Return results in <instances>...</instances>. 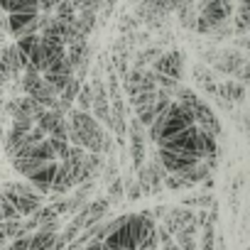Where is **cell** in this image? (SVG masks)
<instances>
[{"label":"cell","instance_id":"cell-18","mask_svg":"<svg viewBox=\"0 0 250 250\" xmlns=\"http://www.w3.org/2000/svg\"><path fill=\"white\" fill-rule=\"evenodd\" d=\"M196 235H199V226H196V223H191V226L182 228L179 233H174V235H172V240H174L182 250H199Z\"/></svg>","mask_w":250,"mask_h":250},{"label":"cell","instance_id":"cell-22","mask_svg":"<svg viewBox=\"0 0 250 250\" xmlns=\"http://www.w3.org/2000/svg\"><path fill=\"white\" fill-rule=\"evenodd\" d=\"M74 108L81 113H91V83H86V81L81 83V91L74 101Z\"/></svg>","mask_w":250,"mask_h":250},{"label":"cell","instance_id":"cell-32","mask_svg":"<svg viewBox=\"0 0 250 250\" xmlns=\"http://www.w3.org/2000/svg\"><path fill=\"white\" fill-rule=\"evenodd\" d=\"M0 47H3V44H0Z\"/></svg>","mask_w":250,"mask_h":250},{"label":"cell","instance_id":"cell-6","mask_svg":"<svg viewBox=\"0 0 250 250\" xmlns=\"http://www.w3.org/2000/svg\"><path fill=\"white\" fill-rule=\"evenodd\" d=\"M191 125H196V123H194V115H191V110H189L187 105H182V103L172 101V103H169V108H167V113H165V118H162L160 138L177 135V133H182V130L191 128ZM160 138H157V140H160Z\"/></svg>","mask_w":250,"mask_h":250},{"label":"cell","instance_id":"cell-26","mask_svg":"<svg viewBox=\"0 0 250 250\" xmlns=\"http://www.w3.org/2000/svg\"><path fill=\"white\" fill-rule=\"evenodd\" d=\"M8 250H30V235H20L8 243Z\"/></svg>","mask_w":250,"mask_h":250},{"label":"cell","instance_id":"cell-1","mask_svg":"<svg viewBox=\"0 0 250 250\" xmlns=\"http://www.w3.org/2000/svg\"><path fill=\"white\" fill-rule=\"evenodd\" d=\"M66 140L71 147H81L91 155H108L113 147L110 133L103 130V125L91 115L71 108L66 113Z\"/></svg>","mask_w":250,"mask_h":250},{"label":"cell","instance_id":"cell-27","mask_svg":"<svg viewBox=\"0 0 250 250\" xmlns=\"http://www.w3.org/2000/svg\"><path fill=\"white\" fill-rule=\"evenodd\" d=\"M160 248H162V250H182V248H179L172 238H169V240H165V243H160Z\"/></svg>","mask_w":250,"mask_h":250},{"label":"cell","instance_id":"cell-13","mask_svg":"<svg viewBox=\"0 0 250 250\" xmlns=\"http://www.w3.org/2000/svg\"><path fill=\"white\" fill-rule=\"evenodd\" d=\"M155 155H157L155 160L162 165V169H165L167 174H182V172H187V169H191L194 165L201 162V160H196V157H191V155L169 152V150H160V147H157Z\"/></svg>","mask_w":250,"mask_h":250},{"label":"cell","instance_id":"cell-8","mask_svg":"<svg viewBox=\"0 0 250 250\" xmlns=\"http://www.w3.org/2000/svg\"><path fill=\"white\" fill-rule=\"evenodd\" d=\"M150 71H155V74H160V76H165V79L179 83V81L184 79V54H182L179 49L162 52V54L152 62Z\"/></svg>","mask_w":250,"mask_h":250},{"label":"cell","instance_id":"cell-11","mask_svg":"<svg viewBox=\"0 0 250 250\" xmlns=\"http://www.w3.org/2000/svg\"><path fill=\"white\" fill-rule=\"evenodd\" d=\"M37 128L44 133V138H52V140H66V115L54 110V108H47L42 110V115L37 118ZM69 143V140H66Z\"/></svg>","mask_w":250,"mask_h":250},{"label":"cell","instance_id":"cell-2","mask_svg":"<svg viewBox=\"0 0 250 250\" xmlns=\"http://www.w3.org/2000/svg\"><path fill=\"white\" fill-rule=\"evenodd\" d=\"M0 196L13 204V208L18 211L20 218L32 216V213H35L37 208H42L44 201H47V199H44L42 194H37L27 182H3V184H0Z\"/></svg>","mask_w":250,"mask_h":250},{"label":"cell","instance_id":"cell-5","mask_svg":"<svg viewBox=\"0 0 250 250\" xmlns=\"http://www.w3.org/2000/svg\"><path fill=\"white\" fill-rule=\"evenodd\" d=\"M160 150H169V152H182V155H191L196 160H201V140H199V128L191 125V128L169 135V138H160L155 143Z\"/></svg>","mask_w":250,"mask_h":250},{"label":"cell","instance_id":"cell-24","mask_svg":"<svg viewBox=\"0 0 250 250\" xmlns=\"http://www.w3.org/2000/svg\"><path fill=\"white\" fill-rule=\"evenodd\" d=\"M18 211L13 208L10 201H5L3 196H0V223H5V221H18Z\"/></svg>","mask_w":250,"mask_h":250},{"label":"cell","instance_id":"cell-12","mask_svg":"<svg viewBox=\"0 0 250 250\" xmlns=\"http://www.w3.org/2000/svg\"><path fill=\"white\" fill-rule=\"evenodd\" d=\"M5 22H8V35L15 40L40 32V13H13L5 15Z\"/></svg>","mask_w":250,"mask_h":250},{"label":"cell","instance_id":"cell-15","mask_svg":"<svg viewBox=\"0 0 250 250\" xmlns=\"http://www.w3.org/2000/svg\"><path fill=\"white\" fill-rule=\"evenodd\" d=\"M191 223H196V216H194V211L187 208V206H174V208H169L167 216L162 218V228H165L169 235L179 233L182 228H187V226H191Z\"/></svg>","mask_w":250,"mask_h":250},{"label":"cell","instance_id":"cell-7","mask_svg":"<svg viewBox=\"0 0 250 250\" xmlns=\"http://www.w3.org/2000/svg\"><path fill=\"white\" fill-rule=\"evenodd\" d=\"M128 143H130V172H138L147 162V135L145 128L135 120L128 118Z\"/></svg>","mask_w":250,"mask_h":250},{"label":"cell","instance_id":"cell-28","mask_svg":"<svg viewBox=\"0 0 250 250\" xmlns=\"http://www.w3.org/2000/svg\"><path fill=\"white\" fill-rule=\"evenodd\" d=\"M0 13L8 15V0H0Z\"/></svg>","mask_w":250,"mask_h":250},{"label":"cell","instance_id":"cell-3","mask_svg":"<svg viewBox=\"0 0 250 250\" xmlns=\"http://www.w3.org/2000/svg\"><path fill=\"white\" fill-rule=\"evenodd\" d=\"M230 15H233V5L226 3V0H201L194 30L199 35H213L221 25L228 22Z\"/></svg>","mask_w":250,"mask_h":250},{"label":"cell","instance_id":"cell-9","mask_svg":"<svg viewBox=\"0 0 250 250\" xmlns=\"http://www.w3.org/2000/svg\"><path fill=\"white\" fill-rule=\"evenodd\" d=\"M138 187H140V191H143V196H155V194H160L162 191V179L167 177V172L162 169V165L157 162V160H150V162H145L138 172Z\"/></svg>","mask_w":250,"mask_h":250},{"label":"cell","instance_id":"cell-16","mask_svg":"<svg viewBox=\"0 0 250 250\" xmlns=\"http://www.w3.org/2000/svg\"><path fill=\"white\" fill-rule=\"evenodd\" d=\"M169 13H172V8H169L167 0H143L140 8H138V15H140L145 22H150V25L165 20Z\"/></svg>","mask_w":250,"mask_h":250},{"label":"cell","instance_id":"cell-20","mask_svg":"<svg viewBox=\"0 0 250 250\" xmlns=\"http://www.w3.org/2000/svg\"><path fill=\"white\" fill-rule=\"evenodd\" d=\"M250 15V5H248V0H240L238 3V13H235V18H233V27H235V32L243 37L245 32H248V18Z\"/></svg>","mask_w":250,"mask_h":250},{"label":"cell","instance_id":"cell-21","mask_svg":"<svg viewBox=\"0 0 250 250\" xmlns=\"http://www.w3.org/2000/svg\"><path fill=\"white\" fill-rule=\"evenodd\" d=\"M0 233L5 235V240H8V243H10V240H15V238H20V235H27V233H25V226H22V218L0 223Z\"/></svg>","mask_w":250,"mask_h":250},{"label":"cell","instance_id":"cell-31","mask_svg":"<svg viewBox=\"0 0 250 250\" xmlns=\"http://www.w3.org/2000/svg\"><path fill=\"white\" fill-rule=\"evenodd\" d=\"M0 250H8V245H5V248H0Z\"/></svg>","mask_w":250,"mask_h":250},{"label":"cell","instance_id":"cell-25","mask_svg":"<svg viewBox=\"0 0 250 250\" xmlns=\"http://www.w3.org/2000/svg\"><path fill=\"white\" fill-rule=\"evenodd\" d=\"M105 194H108L105 199H108L110 204L120 201V199H123V177H115V182L108 184V191H105Z\"/></svg>","mask_w":250,"mask_h":250},{"label":"cell","instance_id":"cell-4","mask_svg":"<svg viewBox=\"0 0 250 250\" xmlns=\"http://www.w3.org/2000/svg\"><path fill=\"white\" fill-rule=\"evenodd\" d=\"M20 88H22V96L32 98L37 105H42L44 110L47 108H54L59 110V101H57V93L47 86V81L42 79V74L32 71V69H25L20 74ZM62 113V110H59Z\"/></svg>","mask_w":250,"mask_h":250},{"label":"cell","instance_id":"cell-19","mask_svg":"<svg viewBox=\"0 0 250 250\" xmlns=\"http://www.w3.org/2000/svg\"><path fill=\"white\" fill-rule=\"evenodd\" d=\"M59 25H64V27H71L74 25V20H76V10H74V3L71 0H62V3H57L54 5V15H52Z\"/></svg>","mask_w":250,"mask_h":250},{"label":"cell","instance_id":"cell-10","mask_svg":"<svg viewBox=\"0 0 250 250\" xmlns=\"http://www.w3.org/2000/svg\"><path fill=\"white\" fill-rule=\"evenodd\" d=\"M91 115L103 125V130H110V101L103 79H93L91 83Z\"/></svg>","mask_w":250,"mask_h":250},{"label":"cell","instance_id":"cell-23","mask_svg":"<svg viewBox=\"0 0 250 250\" xmlns=\"http://www.w3.org/2000/svg\"><path fill=\"white\" fill-rule=\"evenodd\" d=\"M201 250H216V230L213 223L201 228Z\"/></svg>","mask_w":250,"mask_h":250},{"label":"cell","instance_id":"cell-30","mask_svg":"<svg viewBox=\"0 0 250 250\" xmlns=\"http://www.w3.org/2000/svg\"><path fill=\"white\" fill-rule=\"evenodd\" d=\"M32 3H37V8H40V0H32Z\"/></svg>","mask_w":250,"mask_h":250},{"label":"cell","instance_id":"cell-14","mask_svg":"<svg viewBox=\"0 0 250 250\" xmlns=\"http://www.w3.org/2000/svg\"><path fill=\"white\" fill-rule=\"evenodd\" d=\"M54 174H57V162H44L42 167H37L25 182L37 191L42 194L44 199L49 196V189H52V182H54Z\"/></svg>","mask_w":250,"mask_h":250},{"label":"cell","instance_id":"cell-17","mask_svg":"<svg viewBox=\"0 0 250 250\" xmlns=\"http://www.w3.org/2000/svg\"><path fill=\"white\" fill-rule=\"evenodd\" d=\"M108 211H110V201H108L105 196H98V199L88 201V204H86V228H83V230H88V228H93L96 223H101Z\"/></svg>","mask_w":250,"mask_h":250},{"label":"cell","instance_id":"cell-29","mask_svg":"<svg viewBox=\"0 0 250 250\" xmlns=\"http://www.w3.org/2000/svg\"><path fill=\"white\" fill-rule=\"evenodd\" d=\"M0 44H5V32H0Z\"/></svg>","mask_w":250,"mask_h":250}]
</instances>
